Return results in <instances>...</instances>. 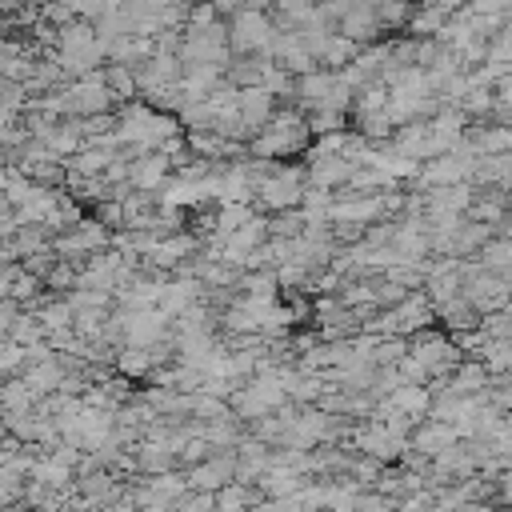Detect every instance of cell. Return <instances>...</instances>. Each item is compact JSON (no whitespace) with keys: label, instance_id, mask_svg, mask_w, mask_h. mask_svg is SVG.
Returning a JSON list of instances; mask_svg holds the SVG:
<instances>
[{"label":"cell","instance_id":"6da1fadb","mask_svg":"<svg viewBox=\"0 0 512 512\" xmlns=\"http://www.w3.org/2000/svg\"><path fill=\"white\" fill-rule=\"evenodd\" d=\"M308 144H312V132H308L304 116L296 108H276V116L244 148H248V160H280V164H288V156H304Z\"/></svg>","mask_w":512,"mask_h":512},{"label":"cell","instance_id":"7a4b0ae2","mask_svg":"<svg viewBox=\"0 0 512 512\" xmlns=\"http://www.w3.org/2000/svg\"><path fill=\"white\" fill-rule=\"evenodd\" d=\"M224 36H228V52L232 56H264L276 40V28L268 20L264 4H240L228 20H224Z\"/></svg>","mask_w":512,"mask_h":512},{"label":"cell","instance_id":"3957f363","mask_svg":"<svg viewBox=\"0 0 512 512\" xmlns=\"http://www.w3.org/2000/svg\"><path fill=\"white\" fill-rule=\"evenodd\" d=\"M404 356H408L428 380H444V376L464 360L460 348H456L440 328H424V332L408 336V340H404Z\"/></svg>","mask_w":512,"mask_h":512},{"label":"cell","instance_id":"277c9868","mask_svg":"<svg viewBox=\"0 0 512 512\" xmlns=\"http://www.w3.org/2000/svg\"><path fill=\"white\" fill-rule=\"evenodd\" d=\"M60 96H64V116H68V120H88V116H108V112H116V100L108 96L100 72L64 84Z\"/></svg>","mask_w":512,"mask_h":512},{"label":"cell","instance_id":"5b68a950","mask_svg":"<svg viewBox=\"0 0 512 512\" xmlns=\"http://www.w3.org/2000/svg\"><path fill=\"white\" fill-rule=\"evenodd\" d=\"M272 116H276V100H272L264 88H244V92H236V120H240V128L248 132V140H252Z\"/></svg>","mask_w":512,"mask_h":512},{"label":"cell","instance_id":"8992f818","mask_svg":"<svg viewBox=\"0 0 512 512\" xmlns=\"http://www.w3.org/2000/svg\"><path fill=\"white\" fill-rule=\"evenodd\" d=\"M456 444V432L448 428V424H440V420H420V424H412V432H408V452L412 456H420V460H436L444 448H452Z\"/></svg>","mask_w":512,"mask_h":512},{"label":"cell","instance_id":"52a82bcc","mask_svg":"<svg viewBox=\"0 0 512 512\" xmlns=\"http://www.w3.org/2000/svg\"><path fill=\"white\" fill-rule=\"evenodd\" d=\"M224 484H232V456H208L204 464L184 472V488L200 496H216Z\"/></svg>","mask_w":512,"mask_h":512},{"label":"cell","instance_id":"ba28073f","mask_svg":"<svg viewBox=\"0 0 512 512\" xmlns=\"http://www.w3.org/2000/svg\"><path fill=\"white\" fill-rule=\"evenodd\" d=\"M168 176H172V168H168V160L160 152H144V156H136L128 164V188L144 192V196H156Z\"/></svg>","mask_w":512,"mask_h":512},{"label":"cell","instance_id":"9c48e42d","mask_svg":"<svg viewBox=\"0 0 512 512\" xmlns=\"http://www.w3.org/2000/svg\"><path fill=\"white\" fill-rule=\"evenodd\" d=\"M384 404H388L392 412H400L404 420L420 424V420H428V404H432V396H428L424 384H396V388L388 392Z\"/></svg>","mask_w":512,"mask_h":512},{"label":"cell","instance_id":"30bf717a","mask_svg":"<svg viewBox=\"0 0 512 512\" xmlns=\"http://www.w3.org/2000/svg\"><path fill=\"white\" fill-rule=\"evenodd\" d=\"M508 256H512L508 236H492V240H484V244L476 248L472 264L484 268V272H492V276H508Z\"/></svg>","mask_w":512,"mask_h":512},{"label":"cell","instance_id":"8fae6325","mask_svg":"<svg viewBox=\"0 0 512 512\" xmlns=\"http://www.w3.org/2000/svg\"><path fill=\"white\" fill-rule=\"evenodd\" d=\"M100 80H104L108 96L116 100V108L136 100V72H132V68H120V64H104V68H100Z\"/></svg>","mask_w":512,"mask_h":512},{"label":"cell","instance_id":"7c38bea8","mask_svg":"<svg viewBox=\"0 0 512 512\" xmlns=\"http://www.w3.org/2000/svg\"><path fill=\"white\" fill-rule=\"evenodd\" d=\"M260 496H256V488L252 484H224L216 496H212V512H248L252 504H256Z\"/></svg>","mask_w":512,"mask_h":512},{"label":"cell","instance_id":"4fadbf2b","mask_svg":"<svg viewBox=\"0 0 512 512\" xmlns=\"http://www.w3.org/2000/svg\"><path fill=\"white\" fill-rule=\"evenodd\" d=\"M40 340H44V332H40L36 316H32V312H20V316L12 320V328H8V344H16V348H32V344H40Z\"/></svg>","mask_w":512,"mask_h":512},{"label":"cell","instance_id":"5bb4252c","mask_svg":"<svg viewBox=\"0 0 512 512\" xmlns=\"http://www.w3.org/2000/svg\"><path fill=\"white\" fill-rule=\"evenodd\" d=\"M392 512H436V504H432V492H428V488H420L416 496L396 500V504H392Z\"/></svg>","mask_w":512,"mask_h":512},{"label":"cell","instance_id":"9a60e30c","mask_svg":"<svg viewBox=\"0 0 512 512\" xmlns=\"http://www.w3.org/2000/svg\"><path fill=\"white\" fill-rule=\"evenodd\" d=\"M248 512H300V508H296L292 496H284V500H256Z\"/></svg>","mask_w":512,"mask_h":512},{"label":"cell","instance_id":"2e32d148","mask_svg":"<svg viewBox=\"0 0 512 512\" xmlns=\"http://www.w3.org/2000/svg\"><path fill=\"white\" fill-rule=\"evenodd\" d=\"M16 316H20V308H16L12 300H4V304H0V344H8V328H12Z\"/></svg>","mask_w":512,"mask_h":512}]
</instances>
